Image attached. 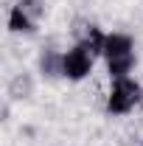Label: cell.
I'll return each instance as SVG.
<instances>
[{
  "mask_svg": "<svg viewBox=\"0 0 143 146\" xmlns=\"http://www.w3.org/2000/svg\"><path fill=\"white\" fill-rule=\"evenodd\" d=\"M34 76L28 70H17L9 82H6V101H14V104H20V101H28L31 96H34Z\"/></svg>",
  "mask_w": 143,
  "mask_h": 146,
  "instance_id": "obj_6",
  "label": "cell"
},
{
  "mask_svg": "<svg viewBox=\"0 0 143 146\" xmlns=\"http://www.w3.org/2000/svg\"><path fill=\"white\" fill-rule=\"evenodd\" d=\"M140 146H143V141H140Z\"/></svg>",
  "mask_w": 143,
  "mask_h": 146,
  "instance_id": "obj_7",
  "label": "cell"
},
{
  "mask_svg": "<svg viewBox=\"0 0 143 146\" xmlns=\"http://www.w3.org/2000/svg\"><path fill=\"white\" fill-rule=\"evenodd\" d=\"M62 48H56V45H42L39 48V54H36V73H39V79H45V82H56V79H62Z\"/></svg>",
  "mask_w": 143,
  "mask_h": 146,
  "instance_id": "obj_5",
  "label": "cell"
},
{
  "mask_svg": "<svg viewBox=\"0 0 143 146\" xmlns=\"http://www.w3.org/2000/svg\"><path fill=\"white\" fill-rule=\"evenodd\" d=\"M45 14H48L45 0H14L9 9V17H6V28L14 36H31L39 31Z\"/></svg>",
  "mask_w": 143,
  "mask_h": 146,
  "instance_id": "obj_3",
  "label": "cell"
},
{
  "mask_svg": "<svg viewBox=\"0 0 143 146\" xmlns=\"http://www.w3.org/2000/svg\"><path fill=\"white\" fill-rule=\"evenodd\" d=\"M138 107H143V84L135 76H121V79H109L107 90H104V112L112 118H124L132 115Z\"/></svg>",
  "mask_w": 143,
  "mask_h": 146,
  "instance_id": "obj_2",
  "label": "cell"
},
{
  "mask_svg": "<svg viewBox=\"0 0 143 146\" xmlns=\"http://www.w3.org/2000/svg\"><path fill=\"white\" fill-rule=\"evenodd\" d=\"M104 68H107L109 79H121V76H132L135 65H138V45L135 39L124 31H109L104 39Z\"/></svg>",
  "mask_w": 143,
  "mask_h": 146,
  "instance_id": "obj_1",
  "label": "cell"
},
{
  "mask_svg": "<svg viewBox=\"0 0 143 146\" xmlns=\"http://www.w3.org/2000/svg\"><path fill=\"white\" fill-rule=\"evenodd\" d=\"M95 59H98V54L90 48L87 42L68 45L65 54H62V79L70 82V84H79V82L90 79V73L95 68Z\"/></svg>",
  "mask_w": 143,
  "mask_h": 146,
  "instance_id": "obj_4",
  "label": "cell"
}]
</instances>
